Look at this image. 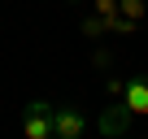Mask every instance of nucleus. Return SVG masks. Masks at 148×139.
Masks as SVG:
<instances>
[{"label": "nucleus", "mask_w": 148, "mask_h": 139, "mask_svg": "<svg viewBox=\"0 0 148 139\" xmlns=\"http://www.w3.org/2000/svg\"><path fill=\"white\" fill-rule=\"evenodd\" d=\"M92 13L96 18H109V26L118 22V0H92Z\"/></svg>", "instance_id": "obj_6"}, {"label": "nucleus", "mask_w": 148, "mask_h": 139, "mask_svg": "<svg viewBox=\"0 0 148 139\" xmlns=\"http://www.w3.org/2000/svg\"><path fill=\"white\" fill-rule=\"evenodd\" d=\"M122 91H126V78H109L105 83V96L109 100H122Z\"/></svg>", "instance_id": "obj_8"}, {"label": "nucleus", "mask_w": 148, "mask_h": 139, "mask_svg": "<svg viewBox=\"0 0 148 139\" xmlns=\"http://www.w3.org/2000/svg\"><path fill=\"white\" fill-rule=\"evenodd\" d=\"M83 35H109V18H96V13H92V18L83 22Z\"/></svg>", "instance_id": "obj_7"}, {"label": "nucleus", "mask_w": 148, "mask_h": 139, "mask_svg": "<svg viewBox=\"0 0 148 139\" xmlns=\"http://www.w3.org/2000/svg\"><path fill=\"white\" fill-rule=\"evenodd\" d=\"M144 13H148V5L144 0H118V18H126V22H144Z\"/></svg>", "instance_id": "obj_5"}, {"label": "nucleus", "mask_w": 148, "mask_h": 139, "mask_svg": "<svg viewBox=\"0 0 148 139\" xmlns=\"http://www.w3.org/2000/svg\"><path fill=\"white\" fill-rule=\"evenodd\" d=\"M22 135L26 139H57L52 135V104L48 100H26V109H22Z\"/></svg>", "instance_id": "obj_1"}, {"label": "nucleus", "mask_w": 148, "mask_h": 139, "mask_svg": "<svg viewBox=\"0 0 148 139\" xmlns=\"http://www.w3.org/2000/svg\"><path fill=\"white\" fill-rule=\"evenodd\" d=\"M144 5H148V0H144Z\"/></svg>", "instance_id": "obj_9"}, {"label": "nucleus", "mask_w": 148, "mask_h": 139, "mask_svg": "<svg viewBox=\"0 0 148 139\" xmlns=\"http://www.w3.org/2000/svg\"><path fill=\"white\" fill-rule=\"evenodd\" d=\"M122 104H126L131 117H148V74H131V78H126Z\"/></svg>", "instance_id": "obj_4"}, {"label": "nucleus", "mask_w": 148, "mask_h": 139, "mask_svg": "<svg viewBox=\"0 0 148 139\" xmlns=\"http://www.w3.org/2000/svg\"><path fill=\"white\" fill-rule=\"evenodd\" d=\"M87 130V117L79 104H52V135L57 139H83Z\"/></svg>", "instance_id": "obj_2"}, {"label": "nucleus", "mask_w": 148, "mask_h": 139, "mask_svg": "<svg viewBox=\"0 0 148 139\" xmlns=\"http://www.w3.org/2000/svg\"><path fill=\"white\" fill-rule=\"evenodd\" d=\"M126 126H131V113H126L122 100H109V104L100 109V117H96V130H100L105 139H126Z\"/></svg>", "instance_id": "obj_3"}]
</instances>
